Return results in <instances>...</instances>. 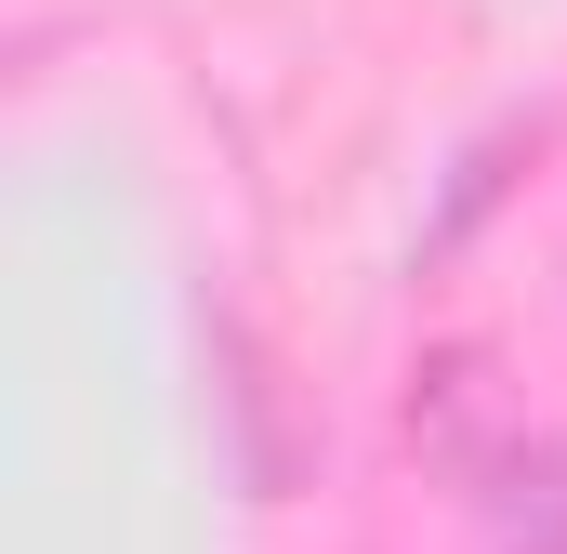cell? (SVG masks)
<instances>
[{"instance_id":"1","label":"cell","mask_w":567,"mask_h":554,"mask_svg":"<svg viewBox=\"0 0 567 554\" xmlns=\"http://www.w3.org/2000/svg\"><path fill=\"white\" fill-rule=\"evenodd\" d=\"M528 435V410L502 397V357L488 343H449V357H423V383H410V449H423L449 489H475L502 449Z\"/></svg>"},{"instance_id":"2","label":"cell","mask_w":567,"mask_h":554,"mask_svg":"<svg viewBox=\"0 0 567 554\" xmlns=\"http://www.w3.org/2000/svg\"><path fill=\"white\" fill-rule=\"evenodd\" d=\"M462 502L488 515V554H567V435H515Z\"/></svg>"}]
</instances>
